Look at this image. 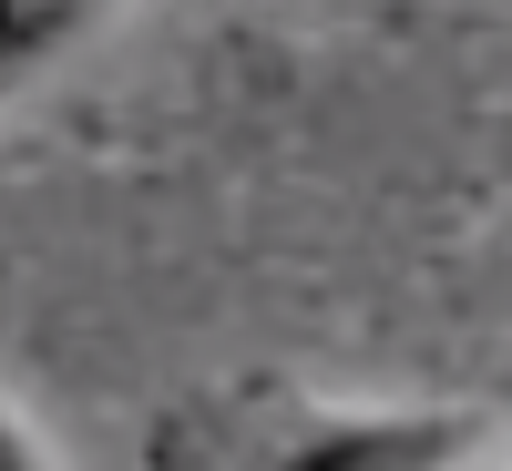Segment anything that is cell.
<instances>
[{"mask_svg":"<svg viewBox=\"0 0 512 471\" xmlns=\"http://www.w3.org/2000/svg\"><path fill=\"white\" fill-rule=\"evenodd\" d=\"M502 451V410H328L267 471H492Z\"/></svg>","mask_w":512,"mask_h":471,"instance_id":"obj_1","label":"cell"},{"mask_svg":"<svg viewBox=\"0 0 512 471\" xmlns=\"http://www.w3.org/2000/svg\"><path fill=\"white\" fill-rule=\"evenodd\" d=\"M103 21H113V0H0V103L52 82Z\"/></svg>","mask_w":512,"mask_h":471,"instance_id":"obj_2","label":"cell"},{"mask_svg":"<svg viewBox=\"0 0 512 471\" xmlns=\"http://www.w3.org/2000/svg\"><path fill=\"white\" fill-rule=\"evenodd\" d=\"M0 471H52V451H41V431L0 400Z\"/></svg>","mask_w":512,"mask_h":471,"instance_id":"obj_3","label":"cell"},{"mask_svg":"<svg viewBox=\"0 0 512 471\" xmlns=\"http://www.w3.org/2000/svg\"><path fill=\"white\" fill-rule=\"evenodd\" d=\"M492 410H502V441H512V379H502V400H492Z\"/></svg>","mask_w":512,"mask_h":471,"instance_id":"obj_4","label":"cell"}]
</instances>
